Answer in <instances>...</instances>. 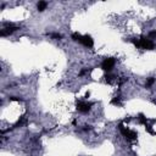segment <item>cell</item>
<instances>
[{
	"instance_id": "obj_12",
	"label": "cell",
	"mask_w": 156,
	"mask_h": 156,
	"mask_svg": "<svg viewBox=\"0 0 156 156\" xmlns=\"http://www.w3.org/2000/svg\"><path fill=\"white\" fill-rule=\"evenodd\" d=\"M155 83V78L154 77H150L149 79H148V82H146V88H150L151 85H153Z\"/></svg>"
},
{
	"instance_id": "obj_6",
	"label": "cell",
	"mask_w": 156,
	"mask_h": 156,
	"mask_svg": "<svg viewBox=\"0 0 156 156\" xmlns=\"http://www.w3.org/2000/svg\"><path fill=\"white\" fill-rule=\"evenodd\" d=\"M93 106V103H87V101H78L76 104V109L77 111H79L82 113H87Z\"/></svg>"
},
{
	"instance_id": "obj_3",
	"label": "cell",
	"mask_w": 156,
	"mask_h": 156,
	"mask_svg": "<svg viewBox=\"0 0 156 156\" xmlns=\"http://www.w3.org/2000/svg\"><path fill=\"white\" fill-rule=\"evenodd\" d=\"M155 47H156L155 43L149 37H140L139 38V48L144 49V50H154Z\"/></svg>"
},
{
	"instance_id": "obj_19",
	"label": "cell",
	"mask_w": 156,
	"mask_h": 156,
	"mask_svg": "<svg viewBox=\"0 0 156 156\" xmlns=\"http://www.w3.org/2000/svg\"><path fill=\"white\" fill-rule=\"evenodd\" d=\"M87 72H88V70H82V71L79 72V76H83V75H85Z\"/></svg>"
},
{
	"instance_id": "obj_2",
	"label": "cell",
	"mask_w": 156,
	"mask_h": 156,
	"mask_svg": "<svg viewBox=\"0 0 156 156\" xmlns=\"http://www.w3.org/2000/svg\"><path fill=\"white\" fill-rule=\"evenodd\" d=\"M118 129H120L121 134H122L123 137H125V138H126L127 140L133 141V140H135V139H137V137H138V134H137L135 132H133V131H131V129H128L127 127L123 126V123H120V125H118Z\"/></svg>"
},
{
	"instance_id": "obj_20",
	"label": "cell",
	"mask_w": 156,
	"mask_h": 156,
	"mask_svg": "<svg viewBox=\"0 0 156 156\" xmlns=\"http://www.w3.org/2000/svg\"><path fill=\"white\" fill-rule=\"evenodd\" d=\"M89 96H90V93H89V91H87V94H85V96H84V98H85V99H88Z\"/></svg>"
},
{
	"instance_id": "obj_18",
	"label": "cell",
	"mask_w": 156,
	"mask_h": 156,
	"mask_svg": "<svg viewBox=\"0 0 156 156\" xmlns=\"http://www.w3.org/2000/svg\"><path fill=\"white\" fill-rule=\"evenodd\" d=\"M10 100H12V101H20V98H17V96H11L10 98Z\"/></svg>"
},
{
	"instance_id": "obj_8",
	"label": "cell",
	"mask_w": 156,
	"mask_h": 156,
	"mask_svg": "<svg viewBox=\"0 0 156 156\" xmlns=\"http://www.w3.org/2000/svg\"><path fill=\"white\" fill-rule=\"evenodd\" d=\"M48 6V3L47 1H39L37 4V9H38V11H44L45 9Z\"/></svg>"
},
{
	"instance_id": "obj_10",
	"label": "cell",
	"mask_w": 156,
	"mask_h": 156,
	"mask_svg": "<svg viewBox=\"0 0 156 156\" xmlns=\"http://www.w3.org/2000/svg\"><path fill=\"white\" fill-rule=\"evenodd\" d=\"M138 121H139V123H141V125H146V123H148V120H146V117L143 113L138 115Z\"/></svg>"
},
{
	"instance_id": "obj_13",
	"label": "cell",
	"mask_w": 156,
	"mask_h": 156,
	"mask_svg": "<svg viewBox=\"0 0 156 156\" xmlns=\"http://www.w3.org/2000/svg\"><path fill=\"white\" fill-rule=\"evenodd\" d=\"M145 129H146V132H149L150 133V134H155V132H154V129H153V127H151L150 125H148V123H146V125H145Z\"/></svg>"
},
{
	"instance_id": "obj_16",
	"label": "cell",
	"mask_w": 156,
	"mask_h": 156,
	"mask_svg": "<svg viewBox=\"0 0 156 156\" xmlns=\"http://www.w3.org/2000/svg\"><path fill=\"white\" fill-rule=\"evenodd\" d=\"M93 128H91V126H84V128H82V131L83 132H88V131H91Z\"/></svg>"
},
{
	"instance_id": "obj_17",
	"label": "cell",
	"mask_w": 156,
	"mask_h": 156,
	"mask_svg": "<svg viewBox=\"0 0 156 156\" xmlns=\"http://www.w3.org/2000/svg\"><path fill=\"white\" fill-rule=\"evenodd\" d=\"M154 37H156V31H153L149 33V38H154Z\"/></svg>"
},
{
	"instance_id": "obj_11",
	"label": "cell",
	"mask_w": 156,
	"mask_h": 156,
	"mask_svg": "<svg viewBox=\"0 0 156 156\" xmlns=\"http://www.w3.org/2000/svg\"><path fill=\"white\" fill-rule=\"evenodd\" d=\"M23 123H26V117H20V120H18L15 125H13V128H16L18 126H22Z\"/></svg>"
},
{
	"instance_id": "obj_15",
	"label": "cell",
	"mask_w": 156,
	"mask_h": 156,
	"mask_svg": "<svg viewBox=\"0 0 156 156\" xmlns=\"http://www.w3.org/2000/svg\"><path fill=\"white\" fill-rule=\"evenodd\" d=\"M128 81V78H126V77H122V79H120V82H118V85H122L125 82H127Z\"/></svg>"
},
{
	"instance_id": "obj_5",
	"label": "cell",
	"mask_w": 156,
	"mask_h": 156,
	"mask_svg": "<svg viewBox=\"0 0 156 156\" xmlns=\"http://www.w3.org/2000/svg\"><path fill=\"white\" fill-rule=\"evenodd\" d=\"M115 63H116V60H115V57H107L101 63V68L104 71H106L107 73L112 71V68L115 66Z\"/></svg>"
},
{
	"instance_id": "obj_1",
	"label": "cell",
	"mask_w": 156,
	"mask_h": 156,
	"mask_svg": "<svg viewBox=\"0 0 156 156\" xmlns=\"http://www.w3.org/2000/svg\"><path fill=\"white\" fill-rule=\"evenodd\" d=\"M71 38L75 40V42H78L81 43L82 45H84V47L87 48H93L94 47V39L91 38V37L89 34H85V35H81L79 33H77V32H75V33H72Z\"/></svg>"
},
{
	"instance_id": "obj_9",
	"label": "cell",
	"mask_w": 156,
	"mask_h": 156,
	"mask_svg": "<svg viewBox=\"0 0 156 156\" xmlns=\"http://www.w3.org/2000/svg\"><path fill=\"white\" fill-rule=\"evenodd\" d=\"M111 104H112V105H115V106H122L121 98H120V96H115V98L111 100Z\"/></svg>"
},
{
	"instance_id": "obj_7",
	"label": "cell",
	"mask_w": 156,
	"mask_h": 156,
	"mask_svg": "<svg viewBox=\"0 0 156 156\" xmlns=\"http://www.w3.org/2000/svg\"><path fill=\"white\" fill-rule=\"evenodd\" d=\"M118 78H117V76H115V75H112V73H107V75H105V81L107 82L109 84H112L115 81H117Z\"/></svg>"
},
{
	"instance_id": "obj_14",
	"label": "cell",
	"mask_w": 156,
	"mask_h": 156,
	"mask_svg": "<svg viewBox=\"0 0 156 156\" xmlns=\"http://www.w3.org/2000/svg\"><path fill=\"white\" fill-rule=\"evenodd\" d=\"M50 37L54 38V39H61L62 38V35L60 33H51V34H50Z\"/></svg>"
},
{
	"instance_id": "obj_4",
	"label": "cell",
	"mask_w": 156,
	"mask_h": 156,
	"mask_svg": "<svg viewBox=\"0 0 156 156\" xmlns=\"http://www.w3.org/2000/svg\"><path fill=\"white\" fill-rule=\"evenodd\" d=\"M17 29H20V28L16 27L15 25H12V23H4V28L0 31V35H1V37H7V35H10L12 33H15Z\"/></svg>"
}]
</instances>
